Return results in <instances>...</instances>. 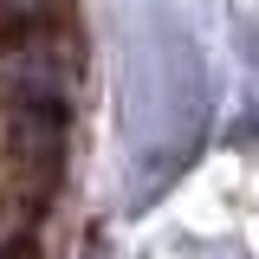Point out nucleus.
Returning a JSON list of instances; mask_svg holds the SVG:
<instances>
[{"instance_id":"obj_1","label":"nucleus","mask_w":259,"mask_h":259,"mask_svg":"<svg viewBox=\"0 0 259 259\" xmlns=\"http://www.w3.org/2000/svg\"><path fill=\"white\" fill-rule=\"evenodd\" d=\"M214 117V84L194 59L182 20L162 0H136L130 20V84H123V130L136 162V201L188 156L201 123Z\"/></svg>"},{"instance_id":"obj_2","label":"nucleus","mask_w":259,"mask_h":259,"mask_svg":"<svg viewBox=\"0 0 259 259\" xmlns=\"http://www.w3.org/2000/svg\"><path fill=\"white\" fill-rule=\"evenodd\" d=\"M52 0H0V20H32V13H46Z\"/></svg>"},{"instance_id":"obj_3","label":"nucleus","mask_w":259,"mask_h":259,"mask_svg":"<svg viewBox=\"0 0 259 259\" xmlns=\"http://www.w3.org/2000/svg\"><path fill=\"white\" fill-rule=\"evenodd\" d=\"M201 259H240V253H233V246H207Z\"/></svg>"},{"instance_id":"obj_4","label":"nucleus","mask_w":259,"mask_h":259,"mask_svg":"<svg viewBox=\"0 0 259 259\" xmlns=\"http://www.w3.org/2000/svg\"><path fill=\"white\" fill-rule=\"evenodd\" d=\"M91 259H104V253H91Z\"/></svg>"}]
</instances>
